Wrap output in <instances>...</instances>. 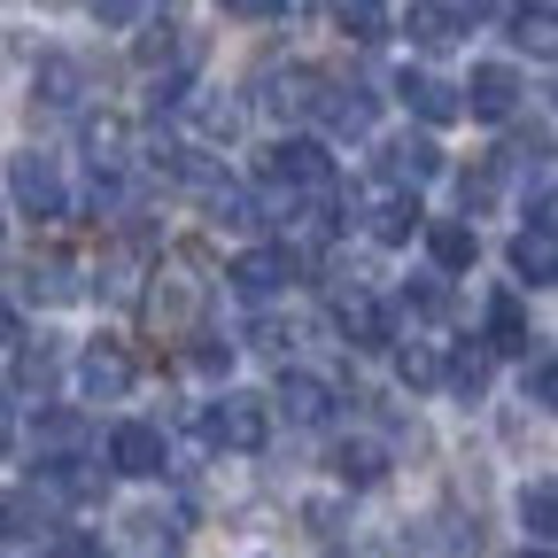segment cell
<instances>
[{"mask_svg": "<svg viewBox=\"0 0 558 558\" xmlns=\"http://www.w3.org/2000/svg\"><path fill=\"white\" fill-rule=\"evenodd\" d=\"M279 411H288L295 427H318V418L333 411V396H326L318 373H279Z\"/></svg>", "mask_w": 558, "mask_h": 558, "instance_id": "7c38bea8", "label": "cell"}, {"mask_svg": "<svg viewBox=\"0 0 558 558\" xmlns=\"http://www.w3.org/2000/svg\"><path fill=\"white\" fill-rule=\"evenodd\" d=\"M264 171L288 186L295 202H311V194H333V156H326V140H311V132H288L279 148L264 156Z\"/></svg>", "mask_w": 558, "mask_h": 558, "instance_id": "6da1fadb", "label": "cell"}, {"mask_svg": "<svg viewBox=\"0 0 558 558\" xmlns=\"http://www.w3.org/2000/svg\"><path fill=\"white\" fill-rule=\"evenodd\" d=\"M488 202H497V171H465V218L488 209Z\"/></svg>", "mask_w": 558, "mask_h": 558, "instance_id": "4dcf8cb0", "label": "cell"}, {"mask_svg": "<svg viewBox=\"0 0 558 558\" xmlns=\"http://www.w3.org/2000/svg\"><path fill=\"white\" fill-rule=\"evenodd\" d=\"M396 373H403V388H442L450 380V357H435V349H396Z\"/></svg>", "mask_w": 558, "mask_h": 558, "instance_id": "cb8c5ba5", "label": "cell"}, {"mask_svg": "<svg viewBox=\"0 0 558 558\" xmlns=\"http://www.w3.org/2000/svg\"><path fill=\"white\" fill-rule=\"evenodd\" d=\"M163 458H171V450H163V435H156V427H140V418H124V427L109 435V465H117V473H132V481L163 473Z\"/></svg>", "mask_w": 558, "mask_h": 558, "instance_id": "5b68a950", "label": "cell"}, {"mask_svg": "<svg viewBox=\"0 0 558 558\" xmlns=\"http://www.w3.org/2000/svg\"><path fill=\"white\" fill-rule=\"evenodd\" d=\"M288 271H295L288 248H248V256H233V288L241 295H271V288H288Z\"/></svg>", "mask_w": 558, "mask_h": 558, "instance_id": "30bf717a", "label": "cell"}, {"mask_svg": "<svg viewBox=\"0 0 558 558\" xmlns=\"http://www.w3.org/2000/svg\"><path fill=\"white\" fill-rule=\"evenodd\" d=\"M333 465H341V481H357V488H365V481H380V473H388V458H380V450H373V442H349V450H341V458H333Z\"/></svg>", "mask_w": 558, "mask_h": 558, "instance_id": "4316f807", "label": "cell"}, {"mask_svg": "<svg viewBox=\"0 0 558 558\" xmlns=\"http://www.w3.org/2000/svg\"><path fill=\"white\" fill-rule=\"evenodd\" d=\"M465 24H473V16H465V0H411V9H403L411 47H450Z\"/></svg>", "mask_w": 558, "mask_h": 558, "instance_id": "8992f818", "label": "cell"}, {"mask_svg": "<svg viewBox=\"0 0 558 558\" xmlns=\"http://www.w3.org/2000/svg\"><path fill=\"white\" fill-rule=\"evenodd\" d=\"M527 396H535L543 411H558V357H543V365H527Z\"/></svg>", "mask_w": 558, "mask_h": 558, "instance_id": "f546056e", "label": "cell"}, {"mask_svg": "<svg viewBox=\"0 0 558 558\" xmlns=\"http://www.w3.org/2000/svg\"><path fill=\"white\" fill-rule=\"evenodd\" d=\"M16 209H24V218H54V209H62V179L47 171V163H32V156H16Z\"/></svg>", "mask_w": 558, "mask_h": 558, "instance_id": "8fae6325", "label": "cell"}, {"mask_svg": "<svg viewBox=\"0 0 558 558\" xmlns=\"http://www.w3.org/2000/svg\"><path fill=\"white\" fill-rule=\"evenodd\" d=\"M520 520H527V535H535V543H558V481H527Z\"/></svg>", "mask_w": 558, "mask_h": 558, "instance_id": "ffe728a7", "label": "cell"}, {"mask_svg": "<svg viewBox=\"0 0 558 558\" xmlns=\"http://www.w3.org/2000/svg\"><path fill=\"white\" fill-rule=\"evenodd\" d=\"M194 303H202V271H194V264H171V271L156 279V295H148V311H156V326H163V311H171V318H186Z\"/></svg>", "mask_w": 558, "mask_h": 558, "instance_id": "2e32d148", "label": "cell"}, {"mask_svg": "<svg viewBox=\"0 0 558 558\" xmlns=\"http://www.w3.org/2000/svg\"><path fill=\"white\" fill-rule=\"evenodd\" d=\"M411 233H418V202H411V194H388V202H373V241L403 248Z\"/></svg>", "mask_w": 558, "mask_h": 558, "instance_id": "d6986e66", "label": "cell"}, {"mask_svg": "<svg viewBox=\"0 0 558 558\" xmlns=\"http://www.w3.org/2000/svg\"><path fill=\"white\" fill-rule=\"evenodd\" d=\"M450 388H458L465 403L488 396V349H481V341H458V349H450Z\"/></svg>", "mask_w": 558, "mask_h": 558, "instance_id": "7402d4cb", "label": "cell"}, {"mask_svg": "<svg viewBox=\"0 0 558 558\" xmlns=\"http://www.w3.org/2000/svg\"><path fill=\"white\" fill-rule=\"evenodd\" d=\"M333 24L357 39V47H380L388 32H396V16H388V0H333Z\"/></svg>", "mask_w": 558, "mask_h": 558, "instance_id": "5bb4252c", "label": "cell"}, {"mask_svg": "<svg viewBox=\"0 0 558 558\" xmlns=\"http://www.w3.org/2000/svg\"><path fill=\"white\" fill-rule=\"evenodd\" d=\"M527 226H550V233H558V186H543V202H535V218H527Z\"/></svg>", "mask_w": 558, "mask_h": 558, "instance_id": "e575fe53", "label": "cell"}, {"mask_svg": "<svg viewBox=\"0 0 558 558\" xmlns=\"http://www.w3.org/2000/svg\"><path fill=\"white\" fill-rule=\"evenodd\" d=\"M78 388L86 396H124L132 388V357H124L117 341H94L86 357H78Z\"/></svg>", "mask_w": 558, "mask_h": 558, "instance_id": "ba28073f", "label": "cell"}, {"mask_svg": "<svg viewBox=\"0 0 558 558\" xmlns=\"http://www.w3.org/2000/svg\"><path fill=\"white\" fill-rule=\"evenodd\" d=\"M78 435H86L78 411H39V442H47V458H70V450H78Z\"/></svg>", "mask_w": 558, "mask_h": 558, "instance_id": "d4e9b609", "label": "cell"}, {"mask_svg": "<svg viewBox=\"0 0 558 558\" xmlns=\"http://www.w3.org/2000/svg\"><path fill=\"white\" fill-rule=\"evenodd\" d=\"M512 39H520L527 54H558V0H520Z\"/></svg>", "mask_w": 558, "mask_h": 558, "instance_id": "e0dca14e", "label": "cell"}, {"mask_svg": "<svg viewBox=\"0 0 558 558\" xmlns=\"http://www.w3.org/2000/svg\"><path fill=\"white\" fill-rule=\"evenodd\" d=\"M427 248H435V271H465V264L481 256L473 226H435V233H427Z\"/></svg>", "mask_w": 558, "mask_h": 558, "instance_id": "603a6c76", "label": "cell"}, {"mask_svg": "<svg viewBox=\"0 0 558 558\" xmlns=\"http://www.w3.org/2000/svg\"><path fill=\"white\" fill-rule=\"evenodd\" d=\"M318 94H326V86H311L295 62H271V70H264V101H271V109H311Z\"/></svg>", "mask_w": 558, "mask_h": 558, "instance_id": "ac0fdd59", "label": "cell"}, {"mask_svg": "<svg viewBox=\"0 0 558 558\" xmlns=\"http://www.w3.org/2000/svg\"><path fill=\"white\" fill-rule=\"evenodd\" d=\"M435 171H442V148H435L427 132H396L388 148H380V179L388 186H427Z\"/></svg>", "mask_w": 558, "mask_h": 558, "instance_id": "7a4b0ae2", "label": "cell"}, {"mask_svg": "<svg viewBox=\"0 0 558 558\" xmlns=\"http://www.w3.org/2000/svg\"><path fill=\"white\" fill-rule=\"evenodd\" d=\"M333 326H341V341H357V349H380L388 341V311L373 295H341L333 303Z\"/></svg>", "mask_w": 558, "mask_h": 558, "instance_id": "4fadbf2b", "label": "cell"}, {"mask_svg": "<svg viewBox=\"0 0 558 558\" xmlns=\"http://www.w3.org/2000/svg\"><path fill=\"white\" fill-rule=\"evenodd\" d=\"M396 94H403V109H411L418 124H450V117L465 109V94H450V86L435 78V70H403Z\"/></svg>", "mask_w": 558, "mask_h": 558, "instance_id": "52a82bcc", "label": "cell"}, {"mask_svg": "<svg viewBox=\"0 0 558 558\" xmlns=\"http://www.w3.org/2000/svg\"><path fill=\"white\" fill-rule=\"evenodd\" d=\"M318 117H326L333 132H365V124H373V86H326V94H318Z\"/></svg>", "mask_w": 558, "mask_h": 558, "instance_id": "9a60e30c", "label": "cell"}, {"mask_svg": "<svg viewBox=\"0 0 558 558\" xmlns=\"http://www.w3.org/2000/svg\"><path fill=\"white\" fill-rule=\"evenodd\" d=\"M39 94H47V101H78V94H86L78 62H70V54H47V70H39Z\"/></svg>", "mask_w": 558, "mask_h": 558, "instance_id": "484cf974", "label": "cell"}, {"mask_svg": "<svg viewBox=\"0 0 558 558\" xmlns=\"http://www.w3.org/2000/svg\"><path fill=\"white\" fill-rule=\"evenodd\" d=\"M512 271L535 279V288H558V233H550V226H520V241H512Z\"/></svg>", "mask_w": 558, "mask_h": 558, "instance_id": "9c48e42d", "label": "cell"}, {"mask_svg": "<svg viewBox=\"0 0 558 558\" xmlns=\"http://www.w3.org/2000/svg\"><path fill=\"white\" fill-rule=\"evenodd\" d=\"M186 365H194V373H226V365H233V349H226L218 333H194V341H186Z\"/></svg>", "mask_w": 558, "mask_h": 558, "instance_id": "83f0119b", "label": "cell"}, {"mask_svg": "<svg viewBox=\"0 0 558 558\" xmlns=\"http://www.w3.org/2000/svg\"><path fill=\"white\" fill-rule=\"evenodd\" d=\"M527 558H550V550H527Z\"/></svg>", "mask_w": 558, "mask_h": 558, "instance_id": "d590c367", "label": "cell"}, {"mask_svg": "<svg viewBox=\"0 0 558 558\" xmlns=\"http://www.w3.org/2000/svg\"><path fill=\"white\" fill-rule=\"evenodd\" d=\"M140 9H148V0H94L101 24H140Z\"/></svg>", "mask_w": 558, "mask_h": 558, "instance_id": "836d02e7", "label": "cell"}, {"mask_svg": "<svg viewBox=\"0 0 558 558\" xmlns=\"http://www.w3.org/2000/svg\"><path fill=\"white\" fill-rule=\"evenodd\" d=\"M403 311H442V279H411V288H403Z\"/></svg>", "mask_w": 558, "mask_h": 558, "instance_id": "d6a6232c", "label": "cell"}, {"mask_svg": "<svg viewBox=\"0 0 558 558\" xmlns=\"http://www.w3.org/2000/svg\"><path fill=\"white\" fill-rule=\"evenodd\" d=\"M32 295L39 303H62V295H78V279H70L62 264H47V271H32Z\"/></svg>", "mask_w": 558, "mask_h": 558, "instance_id": "f1b7e54d", "label": "cell"}, {"mask_svg": "<svg viewBox=\"0 0 558 558\" xmlns=\"http://www.w3.org/2000/svg\"><path fill=\"white\" fill-rule=\"evenodd\" d=\"M488 349H527V311H520V295H488Z\"/></svg>", "mask_w": 558, "mask_h": 558, "instance_id": "44dd1931", "label": "cell"}, {"mask_svg": "<svg viewBox=\"0 0 558 558\" xmlns=\"http://www.w3.org/2000/svg\"><path fill=\"white\" fill-rule=\"evenodd\" d=\"M465 109H473L481 124H505V117L520 109V70L481 62V70H473V86H465Z\"/></svg>", "mask_w": 558, "mask_h": 558, "instance_id": "277c9868", "label": "cell"}, {"mask_svg": "<svg viewBox=\"0 0 558 558\" xmlns=\"http://www.w3.org/2000/svg\"><path fill=\"white\" fill-rule=\"evenodd\" d=\"M218 9H226V16H241V24H264V16L288 9V0H218Z\"/></svg>", "mask_w": 558, "mask_h": 558, "instance_id": "1f68e13d", "label": "cell"}, {"mask_svg": "<svg viewBox=\"0 0 558 558\" xmlns=\"http://www.w3.org/2000/svg\"><path fill=\"white\" fill-rule=\"evenodd\" d=\"M209 435H218L226 450H264L271 442V411L256 396H226L218 411H209Z\"/></svg>", "mask_w": 558, "mask_h": 558, "instance_id": "3957f363", "label": "cell"}]
</instances>
